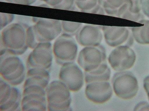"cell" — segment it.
Here are the masks:
<instances>
[{"instance_id": "1", "label": "cell", "mask_w": 149, "mask_h": 111, "mask_svg": "<svg viewBox=\"0 0 149 111\" xmlns=\"http://www.w3.org/2000/svg\"><path fill=\"white\" fill-rule=\"evenodd\" d=\"M49 81L40 76H26L21 103L22 111L47 110L46 89Z\"/></svg>"}, {"instance_id": "2", "label": "cell", "mask_w": 149, "mask_h": 111, "mask_svg": "<svg viewBox=\"0 0 149 111\" xmlns=\"http://www.w3.org/2000/svg\"><path fill=\"white\" fill-rule=\"evenodd\" d=\"M29 26L19 22L8 25L1 30L0 50L17 56L24 54L29 47L27 29Z\"/></svg>"}, {"instance_id": "3", "label": "cell", "mask_w": 149, "mask_h": 111, "mask_svg": "<svg viewBox=\"0 0 149 111\" xmlns=\"http://www.w3.org/2000/svg\"><path fill=\"white\" fill-rule=\"evenodd\" d=\"M34 24L29 27L32 45L34 48L39 43L50 42L62 31L61 21L51 19L33 17Z\"/></svg>"}, {"instance_id": "4", "label": "cell", "mask_w": 149, "mask_h": 111, "mask_svg": "<svg viewBox=\"0 0 149 111\" xmlns=\"http://www.w3.org/2000/svg\"><path fill=\"white\" fill-rule=\"evenodd\" d=\"M0 76L10 85L22 83L26 74L24 65L18 56L6 50L0 51Z\"/></svg>"}, {"instance_id": "5", "label": "cell", "mask_w": 149, "mask_h": 111, "mask_svg": "<svg viewBox=\"0 0 149 111\" xmlns=\"http://www.w3.org/2000/svg\"><path fill=\"white\" fill-rule=\"evenodd\" d=\"M46 93L48 111L71 110L70 90L61 80H54L49 84L46 89Z\"/></svg>"}, {"instance_id": "6", "label": "cell", "mask_w": 149, "mask_h": 111, "mask_svg": "<svg viewBox=\"0 0 149 111\" xmlns=\"http://www.w3.org/2000/svg\"><path fill=\"white\" fill-rule=\"evenodd\" d=\"M76 41L73 36L65 33L56 38L52 48L53 54L58 64L62 66L74 62L78 52Z\"/></svg>"}, {"instance_id": "7", "label": "cell", "mask_w": 149, "mask_h": 111, "mask_svg": "<svg viewBox=\"0 0 149 111\" xmlns=\"http://www.w3.org/2000/svg\"><path fill=\"white\" fill-rule=\"evenodd\" d=\"M53 53L50 42L39 43L29 55L26 63L27 70L49 71Z\"/></svg>"}, {"instance_id": "8", "label": "cell", "mask_w": 149, "mask_h": 111, "mask_svg": "<svg viewBox=\"0 0 149 111\" xmlns=\"http://www.w3.org/2000/svg\"><path fill=\"white\" fill-rule=\"evenodd\" d=\"M112 82L115 94L121 99H130L138 92V81L130 71H124L115 73L113 77Z\"/></svg>"}, {"instance_id": "9", "label": "cell", "mask_w": 149, "mask_h": 111, "mask_svg": "<svg viewBox=\"0 0 149 111\" xmlns=\"http://www.w3.org/2000/svg\"><path fill=\"white\" fill-rule=\"evenodd\" d=\"M105 48L100 45L95 46L85 47L79 52L77 62L86 72H90L97 68L106 61Z\"/></svg>"}, {"instance_id": "10", "label": "cell", "mask_w": 149, "mask_h": 111, "mask_svg": "<svg viewBox=\"0 0 149 111\" xmlns=\"http://www.w3.org/2000/svg\"><path fill=\"white\" fill-rule=\"evenodd\" d=\"M136 58L135 53L132 48L127 45H121L111 51L108 60L113 69L120 72L132 67Z\"/></svg>"}, {"instance_id": "11", "label": "cell", "mask_w": 149, "mask_h": 111, "mask_svg": "<svg viewBox=\"0 0 149 111\" xmlns=\"http://www.w3.org/2000/svg\"><path fill=\"white\" fill-rule=\"evenodd\" d=\"M0 78V111L20 110L22 97L19 89Z\"/></svg>"}, {"instance_id": "12", "label": "cell", "mask_w": 149, "mask_h": 111, "mask_svg": "<svg viewBox=\"0 0 149 111\" xmlns=\"http://www.w3.org/2000/svg\"><path fill=\"white\" fill-rule=\"evenodd\" d=\"M60 80L70 90L76 92L79 90L84 84L82 71L75 63L70 62L65 64L61 68L59 75Z\"/></svg>"}, {"instance_id": "13", "label": "cell", "mask_w": 149, "mask_h": 111, "mask_svg": "<svg viewBox=\"0 0 149 111\" xmlns=\"http://www.w3.org/2000/svg\"><path fill=\"white\" fill-rule=\"evenodd\" d=\"M113 94L108 81H96L87 84L85 94L87 98L97 104H102L109 100Z\"/></svg>"}, {"instance_id": "14", "label": "cell", "mask_w": 149, "mask_h": 111, "mask_svg": "<svg viewBox=\"0 0 149 111\" xmlns=\"http://www.w3.org/2000/svg\"><path fill=\"white\" fill-rule=\"evenodd\" d=\"M101 26L91 24L82 26L75 36L77 42L84 47L100 45L104 37Z\"/></svg>"}, {"instance_id": "15", "label": "cell", "mask_w": 149, "mask_h": 111, "mask_svg": "<svg viewBox=\"0 0 149 111\" xmlns=\"http://www.w3.org/2000/svg\"><path fill=\"white\" fill-rule=\"evenodd\" d=\"M103 36L107 44L112 47L121 45L128 39L129 31L125 27L102 26Z\"/></svg>"}, {"instance_id": "16", "label": "cell", "mask_w": 149, "mask_h": 111, "mask_svg": "<svg viewBox=\"0 0 149 111\" xmlns=\"http://www.w3.org/2000/svg\"><path fill=\"white\" fill-rule=\"evenodd\" d=\"M111 73L110 69L106 61L96 69L90 72H84L86 82L88 84L96 81H108Z\"/></svg>"}, {"instance_id": "17", "label": "cell", "mask_w": 149, "mask_h": 111, "mask_svg": "<svg viewBox=\"0 0 149 111\" xmlns=\"http://www.w3.org/2000/svg\"><path fill=\"white\" fill-rule=\"evenodd\" d=\"M76 6L80 11L104 14L101 0H74Z\"/></svg>"}, {"instance_id": "18", "label": "cell", "mask_w": 149, "mask_h": 111, "mask_svg": "<svg viewBox=\"0 0 149 111\" xmlns=\"http://www.w3.org/2000/svg\"><path fill=\"white\" fill-rule=\"evenodd\" d=\"M139 21L143 25L132 28L133 38L139 44L149 45V20L142 19Z\"/></svg>"}, {"instance_id": "19", "label": "cell", "mask_w": 149, "mask_h": 111, "mask_svg": "<svg viewBox=\"0 0 149 111\" xmlns=\"http://www.w3.org/2000/svg\"><path fill=\"white\" fill-rule=\"evenodd\" d=\"M61 21L63 33L68 34L72 36L76 35L83 26L81 23L64 21Z\"/></svg>"}, {"instance_id": "20", "label": "cell", "mask_w": 149, "mask_h": 111, "mask_svg": "<svg viewBox=\"0 0 149 111\" xmlns=\"http://www.w3.org/2000/svg\"><path fill=\"white\" fill-rule=\"evenodd\" d=\"M0 30L9 25L13 21L14 16L12 14L0 12Z\"/></svg>"}, {"instance_id": "21", "label": "cell", "mask_w": 149, "mask_h": 111, "mask_svg": "<svg viewBox=\"0 0 149 111\" xmlns=\"http://www.w3.org/2000/svg\"><path fill=\"white\" fill-rule=\"evenodd\" d=\"M134 109L136 111L149 110V104L146 101L140 102L135 106Z\"/></svg>"}, {"instance_id": "22", "label": "cell", "mask_w": 149, "mask_h": 111, "mask_svg": "<svg viewBox=\"0 0 149 111\" xmlns=\"http://www.w3.org/2000/svg\"><path fill=\"white\" fill-rule=\"evenodd\" d=\"M141 9L143 14L149 18V0H142Z\"/></svg>"}, {"instance_id": "23", "label": "cell", "mask_w": 149, "mask_h": 111, "mask_svg": "<svg viewBox=\"0 0 149 111\" xmlns=\"http://www.w3.org/2000/svg\"><path fill=\"white\" fill-rule=\"evenodd\" d=\"M7 2L23 5H30L34 3L36 0H6Z\"/></svg>"}, {"instance_id": "24", "label": "cell", "mask_w": 149, "mask_h": 111, "mask_svg": "<svg viewBox=\"0 0 149 111\" xmlns=\"http://www.w3.org/2000/svg\"><path fill=\"white\" fill-rule=\"evenodd\" d=\"M143 86L147 93L149 101V75L146 77L143 81Z\"/></svg>"}]
</instances>
